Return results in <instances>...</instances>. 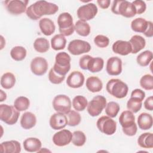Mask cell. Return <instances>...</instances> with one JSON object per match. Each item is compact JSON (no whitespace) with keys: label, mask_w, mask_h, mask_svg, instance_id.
<instances>
[{"label":"cell","mask_w":153,"mask_h":153,"mask_svg":"<svg viewBox=\"0 0 153 153\" xmlns=\"http://www.w3.org/2000/svg\"><path fill=\"white\" fill-rule=\"evenodd\" d=\"M59 10L57 5L46 1H38L27 8L26 14L33 20L39 19L42 16L55 14Z\"/></svg>","instance_id":"cell-1"},{"label":"cell","mask_w":153,"mask_h":153,"mask_svg":"<svg viewBox=\"0 0 153 153\" xmlns=\"http://www.w3.org/2000/svg\"><path fill=\"white\" fill-rule=\"evenodd\" d=\"M106 89L109 94L117 99L125 97L128 91V85L121 79L117 78L109 80L106 84Z\"/></svg>","instance_id":"cell-2"},{"label":"cell","mask_w":153,"mask_h":153,"mask_svg":"<svg viewBox=\"0 0 153 153\" xmlns=\"http://www.w3.org/2000/svg\"><path fill=\"white\" fill-rule=\"evenodd\" d=\"M112 12L124 17L130 18L136 14V11L133 4L127 1H114L111 7Z\"/></svg>","instance_id":"cell-3"},{"label":"cell","mask_w":153,"mask_h":153,"mask_svg":"<svg viewBox=\"0 0 153 153\" xmlns=\"http://www.w3.org/2000/svg\"><path fill=\"white\" fill-rule=\"evenodd\" d=\"M70 56L66 52H59L55 57V63L53 67L54 71L61 75H66L71 69Z\"/></svg>","instance_id":"cell-4"},{"label":"cell","mask_w":153,"mask_h":153,"mask_svg":"<svg viewBox=\"0 0 153 153\" xmlns=\"http://www.w3.org/2000/svg\"><path fill=\"white\" fill-rule=\"evenodd\" d=\"M57 22L60 34L65 36H68L74 33L75 27L73 23V18L70 13L65 12L60 14Z\"/></svg>","instance_id":"cell-5"},{"label":"cell","mask_w":153,"mask_h":153,"mask_svg":"<svg viewBox=\"0 0 153 153\" xmlns=\"http://www.w3.org/2000/svg\"><path fill=\"white\" fill-rule=\"evenodd\" d=\"M20 112L14 106L7 104L0 105V119L8 125L16 124L19 119Z\"/></svg>","instance_id":"cell-6"},{"label":"cell","mask_w":153,"mask_h":153,"mask_svg":"<svg viewBox=\"0 0 153 153\" xmlns=\"http://www.w3.org/2000/svg\"><path fill=\"white\" fill-rule=\"evenodd\" d=\"M106 105V99L102 95H97L87 105V110L91 117H96L101 114Z\"/></svg>","instance_id":"cell-7"},{"label":"cell","mask_w":153,"mask_h":153,"mask_svg":"<svg viewBox=\"0 0 153 153\" xmlns=\"http://www.w3.org/2000/svg\"><path fill=\"white\" fill-rule=\"evenodd\" d=\"M96 126L100 132L106 135H112L117 129V123L108 115L100 117L96 122Z\"/></svg>","instance_id":"cell-8"},{"label":"cell","mask_w":153,"mask_h":153,"mask_svg":"<svg viewBox=\"0 0 153 153\" xmlns=\"http://www.w3.org/2000/svg\"><path fill=\"white\" fill-rule=\"evenodd\" d=\"M52 103L54 109L57 112L67 114L71 109V100L70 98L65 94L56 96Z\"/></svg>","instance_id":"cell-9"},{"label":"cell","mask_w":153,"mask_h":153,"mask_svg":"<svg viewBox=\"0 0 153 153\" xmlns=\"http://www.w3.org/2000/svg\"><path fill=\"white\" fill-rule=\"evenodd\" d=\"M97 12L96 5L90 2L79 7L77 10L76 14L80 20L87 22L94 18Z\"/></svg>","instance_id":"cell-10"},{"label":"cell","mask_w":153,"mask_h":153,"mask_svg":"<svg viewBox=\"0 0 153 153\" xmlns=\"http://www.w3.org/2000/svg\"><path fill=\"white\" fill-rule=\"evenodd\" d=\"M90 50V44L87 41L81 39H74L69 43L68 46L69 52L74 56L88 53Z\"/></svg>","instance_id":"cell-11"},{"label":"cell","mask_w":153,"mask_h":153,"mask_svg":"<svg viewBox=\"0 0 153 153\" xmlns=\"http://www.w3.org/2000/svg\"><path fill=\"white\" fill-rule=\"evenodd\" d=\"M27 0H7L4 1L5 7L8 13L14 15H19L26 11Z\"/></svg>","instance_id":"cell-12"},{"label":"cell","mask_w":153,"mask_h":153,"mask_svg":"<svg viewBox=\"0 0 153 153\" xmlns=\"http://www.w3.org/2000/svg\"><path fill=\"white\" fill-rule=\"evenodd\" d=\"M48 63L47 60L42 57H36L30 62L32 72L37 76L44 75L48 69Z\"/></svg>","instance_id":"cell-13"},{"label":"cell","mask_w":153,"mask_h":153,"mask_svg":"<svg viewBox=\"0 0 153 153\" xmlns=\"http://www.w3.org/2000/svg\"><path fill=\"white\" fill-rule=\"evenodd\" d=\"M72 139V133L67 129H62L56 132L53 136V143L57 146H64L70 143Z\"/></svg>","instance_id":"cell-14"},{"label":"cell","mask_w":153,"mask_h":153,"mask_svg":"<svg viewBox=\"0 0 153 153\" xmlns=\"http://www.w3.org/2000/svg\"><path fill=\"white\" fill-rule=\"evenodd\" d=\"M106 71L109 75L117 76L122 72V60L120 58L114 56L107 60Z\"/></svg>","instance_id":"cell-15"},{"label":"cell","mask_w":153,"mask_h":153,"mask_svg":"<svg viewBox=\"0 0 153 153\" xmlns=\"http://www.w3.org/2000/svg\"><path fill=\"white\" fill-rule=\"evenodd\" d=\"M49 123L53 129L55 130H61L68 124V118L65 114L56 112L50 117Z\"/></svg>","instance_id":"cell-16"},{"label":"cell","mask_w":153,"mask_h":153,"mask_svg":"<svg viewBox=\"0 0 153 153\" xmlns=\"http://www.w3.org/2000/svg\"><path fill=\"white\" fill-rule=\"evenodd\" d=\"M85 81L84 75L79 71L72 72L67 78L66 84L71 88H78L82 87Z\"/></svg>","instance_id":"cell-17"},{"label":"cell","mask_w":153,"mask_h":153,"mask_svg":"<svg viewBox=\"0 0 153 153\" xmlns=\"http://www.w3.org/2000/svg\"><path fill=\"white\" fill-rule=\"evenodd\" d=\"M112 49L114 53L121 56H127L131 53L132 50L129 41L123 40L115 41L112 46Z\"/></svg>","instance_id":"cell-18"},{"label":"cell","mask_w":153,"mask_h":153,"mask_svg":"<svg viewBox=\"0 0 153 153\" xmlns=\"http://www.w3.org/2000/svg\"><path fill=\"white\" fill-rule=\"evenodd\" d=\"M119 123L122 127V129L127 128L136 125L135 117L132 112L129 110L123 111L120 117Z\"/></svg>","instance_id":"cell-19"},{"label":"cell","mask_w":153,"mask_h":153,"mask_svg":"<svg viewBox=\"0 0 153 153\" xmlns=\"http://www.w3.org/2000/svg\"><path fill=\"white\" fill-rule=\"evenodd\" d=\"M0 149L3 153H19L21 152V145L17 140L5 141L1 143Z\"/></svg>","instance_id":"cell-20"},{"label":"cell","mask_w":153,"mask_h":153,"mask_svg":"<svg viewBox=\"0 0 153 153\" xmlns=\"http://www.w3.org/2000/svg\"><path fill=\"white\" fill-rule=\"evenodd\" d=\"M23 148L25 151L29 152H38L41 149L42 143L36 137H28L23 143Z\"/></svg>","instance_id":"cell-21"},{"label":"cell","mask_w":153,"mask_h":153,"mask_svg":"<svg viewBox=\"0 0 153 153\" xmlns=\"http://www.w3.org/2000/svg\"><path fill=\"white\" fill-rule=\"evenodd\" d=\"M39 27L41 32L46 36L52 35L56 29L54 22L48 18H42L40 19L39 21Z\"/></svg>","instance_id":"cell-22"},{"label":"cell","mask_w":153,"mask_h":153,"mask_svg":"<svg viewBox=\"0 0 153 153\" xmlns=\"http://www.w3.org/2000/svg\"><path fill=\"white\" fill-rule=\"evenodd\" d=\"M36 123V118L31 112H26L22 114L20 119V125L25 130L33 128Z\"/></svg>","instance_id":"cell-23"},{"label":"cell","mask_w":153,"mask_h":153,"mask_svg":"<svg viewBox=\"0 0 153 153\" xmlns=\"http://www.w3.org/2000/svg\"><path fill=\"white\" fill-rule=\"evenodd\" d=\"M139 127L143 130L150 129L153 124V119L151 114L146 112L141 113L137 118Z\"/></svg>","instance_id":"cell-24"},{"label":"cell","mask_w":153,"mask_h":153,"mask_svg":"<svg viewBox=\"0 0 153 153\" xmlns=\"http://www.w3.org/2000/svg\"><path fill=\"white\" fill-rule=\"evenodd\" d=\"M129 42L131 46V53L132 54H136L142 50L146 45L145 39L140 35H133L130 39Z\"/></svg>","instance_id":"cell-25"},{"label":"cell","mask_w":153,"mask_h":153,"mask_svg":"<svg viewBox=\"0 0 153 153\" xmlns=\"http://www.w3.org/2000/svg\"><path fill=\"white\" fill-rule=\"evenodd\" d=\"M85 85L87 89L92 93L99 92L101 91L103 88V83L102 81L96 76L88 77L86 80Z\"/></svg>","instance_id":"cell-26"},{"label":"cell","mask_w":153,"mask_h":153,"mask_svg":"<svg viewBox=\"0 0 153 153\" xmlns=\"http://www.w3.org/2000/svg\"><path fill=\"white\" fill-rule=\"evenodd\" d=\"M139 146L145 149L153 148V134L152 133H144L140 134L137 139Z\"/></svg>","instance_id":"cell-27"},{"label":"cell","mask_w":153,"mask_h":153,"mask_svg":"<svg viewBox=\"0 0 153 153\" xmlns=\"http://www.w3.org/2000/svg\"><path fill=\"white\" fill-rule=\"evenodd\" d=\"M104 66V60L101 57H91L87 65V70L92 73L100 72Z\"/></svg>","instance_id":"cell-28"},{"label":"cell","mask_w":153,"mask_h":153,"mask_svg":"<svg viewBox=\"0 0 153 153\" xmlns=\"http://www.w3.org/2000/svg\"><path fill=\"white\" fill-rule=\"evenodd\" d=\"M148 26V21L143 18L139 17L132 20L131 23V29L136 32L144 33Z\"/></svg>","instance_id":"cell-29"},{"label":"cell","mask_w":153,"mask_h":153,"mask_svg":"<svg viewBox=\"0 0 153 153\" xmlns=\"http://www.w3.org/2000/svg\"><path fill=\"white\" fill-rule=\"evenodd\" d=\"M66 44V39L62 34L55 35L51 39V48L54 50H63Z\"/></svg>","instance_id":"cell-30"},{"label":"cell","mask_w":153,"mask_h":153,"mask_svg":"<svg viewBox=\"0 0 153 153\" xmlns=\"http://www.w3.org/2000/svg\"><path fill=\"white\" fill-rule=\"evenodd\" d=\"M16 84V77L11 72L4 74L1 78V85L5 89L13 88Z\"/></svg>","instance_id":"cell-31"},{"label":"cell","mask_w":153,"mask_h":153,"mask_svg":"<svg viewBox=\"0 0 153 153\" xmlns=\"http://www.w3.org/2000/svg\"><path fill=\"white\" fill-rule=\"evenodd\" d=\"M74 27L76 33L81 36H87L90 33V26L87 22L79 20L75 23Z\"/></svg>","instance_id":"cell-32"},{"label":"cell","mask_w":153,"mask_h":153,"mask_svg":"<svg viewBox=\"0 0 153 153\" xmlns=\"http://www.w3.org/2000/svg\"><path fill=\"white\" fill-rule=\"evenodd\" d=\"M152 52L150 50H145L137 56L136 62L140 66L145 67L149 64L152 60Z\"/></svg>","instance_id":"cell-33"},{"label":"cell","mask_w":153,"mask_h":153,"mask_svg":"<svg viewBox=\"0 0 153 153\" xmlns=\"http://www.w3.org/2000/svg\"><path fill=\"white\" fill-rule=\"evenodd\" d=\"M27 51L22 46H15L10 51L11 57L16 61H22L26 56Z\"/></svg>","instance_id":"cell-34"},{"label":"cell","mask_w":153,"mask_h":153,"mask_svg":"<svg viewBox=\"0 0 153 153\" xmlns=\"http://www.w3.org/2000/svg\"><path fill=\"white\" fill-rule=\"evenodd\" d=\"M33 48L38 53H45L50 48V44L46 38H38L33 42Z\"/></svg>","instance_id":"cell-35"},{"label":"cell","mask_w":153,"mask_h":153,"mask_svg":"<svg viewBox=\"0 0 153 153\" xmlns=\"http://www.w3.org/2000/svg\"><path fill=\"white\" fill-rule=\"evenodd\" d=\"M72 106L76 111H84L88 105L87 99L83 96H76L72 100Z\"/></svg>","instance_id":"cell-36"},{"label":"cell","mask_w":153,"mask_h":153,"mask_svg":"<svg viewBox=\"0 0 153 153\" xmlns=\"http://www.w3.org/2000/svg\"><path fill=\"white\" fill-rule=\"evenodd\" d=\"M30 106V100L25 96H19L14 102V107L19 112L27 110Z\"/></svg>","instance_id":"cell-37"},{"label":"cell","mask_w":153,"mask_h":153,"mask_svg":"<svg viewBox=\"0 0 153 153\" xmlns=\"http://www.w3.org/2000/svg\"><path fill=\"white\" fill-rule=\"evenodd\" d=\"M142 100L136 97L131 96L127 102V108L128 110L133 113H137L142 108Z\"/></svg>","instance_id":"cell-38"},{"label":"cell","mask_w":153,"mask_h":153,"mask_svg":"<svg viewBox=\"0 0 153 153\" xmlns=\"http://www.w3.org/2000/svg\"><path fill=\"white\" fill-rule=\"evenodd\" d=\"M105 108L106 114L111 118H114L120 111V106L118 103L111 101L106 104Z\"/></svg>","instance_id":"cell-39"},{"label":"cell","mask_w":153,"mask_h":153,"mask_svg":"<svg viewBox=\"0 0 153 153\" xmlns=\"http://www.w3.org/2000/svg\"><path fill=\"white\" fill-rule=\"evenodd\" d=\"M86 142V136L84 132L77 130L72 133V142L76 146H82Z\"/></svg>","instance_id":"cell-40"},{"label":"cell","mask_w":153,"mask_h":153,"mask_svg":"<svg viewBox=\"0 0 153 153\" xmlns=\"http://www.w3.org/2000/svg\"><path fill=\"white\" fill-rule=\"evenodd\" d=\"M68 117V125L71 127H74L78 126L81 120V117L80 114L73 110H71L67 114Z\"/></svg>","instance_id":"cell-41"},{"label":"cell","mask_w":153,"mask_h":153,"mask_svg":"<svg viewBox=\"0 0 153 153\" xmlns=\"http://www.w3.org/2000/svg\"><path fill=\"white\" fill-rule=\"evenodd\" d=\"M140 85L146 90L153 89V76L151 74H146L142 76L140 79Z\"/></svg>","instance_id":"cell-42"},{"label":"cell","mask_w":153,"mask_h":153,"mask_svg":"<svg viewBox=\"0 0 153 153\" xmlns=\"http://www.w3.org/2000/svg\"><path fill=\"white\" fill-rule=\"evenodd\" d=\"M65 78V75H61L56 72L53 68L50 70L48 73V79L54 84H59L62 83Z\"/></svg>","instance_id":"cell-43"},{"label":"cell","mask_w":153,"mask_h":153,"mask_svg":"<svg viewBox=\"0 0 153 153\" xmlns=\"http://www.w3.org/2000/svg\"><path fill=\"white\" fill-rule=\"evenodd\" d=\"M94 42L98 47L105 48L109 44V39L105 35H98L94 38Z\"/></svg>","instance_id":"cell-44"},{"label":"cell","mask_w":153,"mask_h":153,"mask_svg":"<svg viewBox=\"0 0 153 153\" xmlns=\"http://www.w3.org/2000/svg\"><path fill=\"white\" fill-rule=\"evenodd\" d=\"M135 7L136 14H141L143 13L146 9V3L142 0H136L131 2Z\"/></svg>","instance_id":"cell-45"},{"label":"cell","mask_w":153,"mask_h":153,"mask_svg":"<svg viewBox=\"0 0 153 153\" xmlns=\"http://www.w3.org/2000/svg\"><path fill=\"white\" fill-rule=\"evenodd\" d=\"M92 57L90 55L85 54L82 56L79 60V67L83 70H87V65L89 60Z\"/></svg>","instance_id":"cell-46"},{"label":"cell","mask_w":153,"mask_h":153,"mask_svg":"<svg viewBox=\"0 0 153 153\" xmlns=\"http://www.w3.org/2000/svg\"><path fill=\"white\" fill-rule=\"evenodd\" d=\"M131 96L138 97L141 100L143 101L144 98L145 97V93L143 90H142L141 89L136 88V89H134L132 91V92L131 93Z\"/></svg>","instance_id":"cell-47"},{"label":"cell","mask_w":153,"mask_h":153,"mask_svg":"<svg viewBox=\"0 0 153 153\" xmlns=\"http://www.w3.org/2000/svg\"><path fill=\"white\" fill-rule=\"evenodd\" d=\"M144 107L146 109L152 111L153 110V97L151 96L146 99L144 102Z\"/></svg>","instance_id":"cell-48"},{"label":"cell","mask_w":153,"mask_h":153,"mask_svg":"<svg viewBox=\"0 0 153 153\" xmlns=\"http://www.w3.org/2000/svg\"><path fill=\"white\" fill-rule=\"evenodd\" d=\"M143 34L149 38H151L153 36V24L151 21H148V26L146 30V31L143 33Z\"/></svg>","instance_id":"cell-49"},{"label":"cell","mask_w":153,"mask_h":153,"mask_svg":"<svg viewBox=\"0 0 153 153\" xmlns=\"http://www.w3.org/2000/svg\"><path fill=\"white\" fill-rule=\"evenodd\" d=\"M97 3L99 6L102 9H107L111 4V1L109 0H97Z\"/></svg>","instance_id":"cell-50"},{"label":"cell","mask_w":153,"mask_h":153,"mask_svg":"<svg viewBox=\"0 0 153 153\" xmlns=\"http://www.w3.org/2000/svg\"><path fill=\"white\" fill-rule=\"evenodd\" d=\"M0 102H3L7 99V94L2 90H0Z\"/></svg>","instance_id":"cell-51"}]
</instances>
